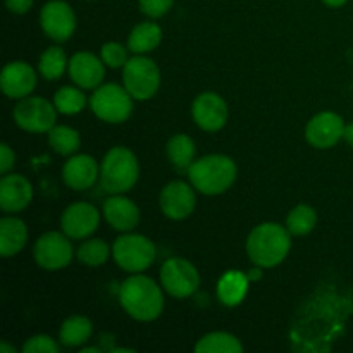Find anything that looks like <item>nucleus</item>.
I'll return each instance as SVG.
<instances>
[{
  "label": "nucleus",
  "instance_id": "f257e3e1",
  "mask_svg": "<svg viewBox=\"0 0 353 353\" xmlns=\"http://www.w3.org/2000/svg\"><path fill=\"white\" fill-rule=\"evenodd\" d=\"M119 302L133 319L143 323L155 321L164 309V295L159 285L138 272L121 285Z\"/></svg>",
  "mask_w": 353,
  "mask_h": 353
},
{
  "label": "nucleus",
  "instance_id": "f03ea898",
  "mask_svg": "<svg viewBox=\"0 0 353 353\" xmlns=\"http://www.w3.org/2000/svg\"><path fill=\"white\" fill-rule=\"evenodd\" d=\"M288 228L265 223L254 228L247 238V254L257 268L268 269L281 264L290 254L292 240Z\"/></svg>",
  "mask_w": 353,
  "mask_h": 353
},
{
  "label": "nucleus",
  "instance_id": "7ed1b4c3",
  "mask_svg": "<svg viewBox=\"0 0 353 353\" xmlns=\"http://www.w3.org/2000/svg\"><path fill=\"white\" fill-rule=\"evenodd\" d=\"M238 169L226 155H207L188 168V178L193 188L203 195H219L234 183Z\"/></svg>",
  "mask_w": 353,
  "mask_h": 353
},
{
  "label": "nucleus",
  "instance_id": "20e7f679",
  "mask_svg": "<svg viewBox=\"0 0 353 353\" xmlns=\"http://www.w3.org/2000/svg\"><path fill=\"white\" fill-rule=\"evenodd\" d=\"M140 165L133 152L126 147H114L105 154L100 168V186L110 195L126 193L137 185Z\"/></svg>",
  "mask_w": 353,
  "mask_h": 353
},
{
  "label": "nucleus",
  "instance_id": "39448f33",
  "mask_svg": "<svg viewBox=\"0 0 353 353\" xmlns=\"http://www.w3.org/2000/svg\"><path fill=\"white\" fill-rule=\"evenodd\" d=\"M93 114L103 123H124L133 112V97L123 86L116 83L99 86L90 99Z\"/></svg>",
  "mask_w": 353,
  "mask_h": 353
},
{
  "label": "nucleus",
  "instance_id": "423d86ee",
  "mask_svg": "<svg viewBox=\"0 0 353 353\" xmlns=\"http://www.w3.org/2000/svg\"><path fill=\"white\" fill-rule=\"evenodd\" d=\"M155 245L143 234H123L114 241L112 255L121 269L128 272H141L155 261Z\"/></svg>",
  "mask_w": 353,
  "mask_h": 353
},
{
  "label": "nucleus",
  "instance_id": "0eeeda50",
  "mask_svg": "<svg viewBox=\"0 0 353 353\" xmlns=\"http://www.w3.org/2000/svg\"><path fill=\"white\" fill-rule=\"evenodd\" d=\"M124 88L137 100H148L161 86V71L152 59L137 55L124 64Z\"/></svg>",
  "mask_w": 353,
  "mask_h": 353
},
{
  "label": "nucleus",
  "instance_id": "6e6552de",
  "mask_svg": "<svg viewBox=\"0 0 353 353\" xmlns=\"http://www.w3.org/2000/svg\"><path fill=\"white\" fill-rule=\"evenodd\" d=\"M14 121L28 133H48L57 121V107L41 97H24L14 107Z\"/></svg>",
  "mask_w": 353,
  "mask_h": 353
},
{
  "label": "nucleus",
  "instance_id": "1a4fd4ad",
  "mask_svg": "<svg viewBox=\"0 0 353 353\" xmlns=\"http://www.w3.org/2000/svg\"><path fill=\"white\" fill-rule=\"evenodd\" d=\"M161 283L165 292L174 299H188L199 288L200 276L192 262L174 257L162 265Z\"/></svg>",
  "mask_w": 353,
  "mask_h": 353
},
{
  "label": "nucleus",
  "instance_id": "9d476101",
  "mask_svg": "<svg viewBox=\"0 0 353 353\" xmlns=\"http://www.w3.org/2000/svg\"><path fill=\"white\" fill-rule=\"evenodd\" d=\"M34 261L40 268L47 271H59L72 261V245L69 243V236L65 233L50 231L40 236L33 248Z\"/></svg>",
  "mask_w": 353,
  "mask_h": 353
},
{
  "label": "nucleus",
  "instance_id": "9b49d317",
  "mask_svg": "<svg viewBox=\"0 0 353 353\" xmlns=\"http://www.w3.org/2000/svg\"><path fill=\"white\" fill-rule=\"evenodd\" d=\"M40 24L48 38L55 41H65L76 30L74 10L62 0H52L41 9Z\"/></svg>",
  "mask_w": 353,
  "mask_h": 353
},
{
  "label": "nucleus",
  "instance_id": "f8f14e48",
  "mask_svg": "<svg viewBox=\"0 0 353 353\" xmlns=\"http://www.w3.org/2000/svg\"><path fill=\"white\" fill-rule=\"evenodd\" d=\"M100 224V214L92 203L78 202L69 205L61 217L62 231L72 240H83L95 233Z\"/></svg>",
  "mask_w": 353,
  "mask_h": 353
},
{
  "label": "nucleus",
  "instance_id": "ddd939ff",
  "mask_svg": "<svg viewBox=\"0 0 353 353\" xmlns=\"http://www.w3.org/2000/svg\"><path fill=\"white\" fill-rule=\"evenodd\" d=\"M192 116L203 131H219L228 121V105L217 93H200L192 105Z\"/></svg>",
  "mask_w": 353,
  "mask_h": 353
},
{
  "label": "nucleus",
  "instance_id": "4468645a",
  "mask_svg": "<svg viewBox=\"0 0 353 353\" xmlns=\"http://www.w3.org/2000/svg\"><path fill=\"white\" fill-rule=\"evenodd\" d=\"M345 123L338 114L321 112L309 121L307 141L316 148H331L343 138Z\"/></svg>",
  "mask_w": 353,
  "mask_h": 353
},
{
  "label": "nucleus",
  "instance_id": "2eb2a0df",
  "mask_svg": "<svg viewBox=\"0 0 353 353\" xmlns=\"http://www.w3.org/2000/svg\"><path fill=\"white\" fill-rule=\"evenodd\" d=\"M161 209L164 216L172 221H183L195 210L196 199L195 192L190 185L183 181H172L162 190L161 193Z\"/></svg>",
  "mask_w": 353,
  "mask_h": 353
},
{
  "label": "nucleus",
  "instance_id": "dca6fc26",
  "mask_svg": "<svg viewBox=\"0 0 353 353\" xmlns=\"http://www.w3.org/2000/svg\"><path fill=\"white\" fill-rule=\"evenodd\" d=\"M0 86L9 99H24L37 86V74L26 62H10L0 74Z\"/></svg>",
  "mask_w": 353,
  "mask_h": 353
},
{
  "label": "nucleus",
  "instance_id": "f3484780",
  "mask_svg": "<svg viewBox=\"0 0 353 353\" xmlns=\"http://www.w3.org/2000/svg\"><path fill=\"white\" fill-rule=\"evenodd\" d=\"M33 199V186L21 174H3L0 181V207L3 212H19Z\"/></svg>",
  "mask_w": 353,
  "mask_h": 353
},
{
  "label": "nucleus",
  "instance_id": "a211bd4d",
  "mask_svg": "<svg viewBox=\"0 0 353 353\" xmlns=\"http://www.w3.org/2000/svg\"><path fill=\"white\" fill-rule=\"evenodd\" d=\"M69 76L81 88H97L105 76L103 61L92 52H78L69 61Z\"/></svg>",
  "mask_w": 353,
  "mask_h": 353
},
{
  "label": "nucleus",
  "instance_id": "6ab92c4d",
  "mask_svg": "<svg viewBox=\"0 0 353 353\" xmlns=\"http://www.w3.org/2000/svg\"><path fill=\"white\" fill-rule=\"evenodd\" d=\"M100 176L99 164L92 155H74L69 159L62 169V178L69 188L81 192V190L92 188L97 178Z\"/></svg>",
  "mask_w": 353,
  "mask_h": 353
},
{
  "label": "nucleus",
  "instance_id": "aec40b11",
  "mask_svg": "<svg viewBox=\"0 0 353 353\" xmlns=\"http://www.w3.org/2000/svg\"><path fill=\"white\" fill-rule=\"evenodd\" d=\"M103 216L107 223L117 231L134 230L140 223V209L123 195H114L103 202Z\"/></svg>",
  "mask_w": 353,
  "mask_h": 353
},
{
  "label": "nucleus",
  "instance_id": "412c9836",
  "mask_svg": "<svg viewBox=\"0 0 353 353\" xmlns=\"http://www.w3.org/2000/svg\"><path fill=\"white\" fill-rule=\"evenodd\" d=\"M28 241V228L17 217H2L0 221V254L12 257L19 254Z\"/></svg>",
  "mask_w": 353,
  "mask_h": 353
},
{
  "label": "nucleus",
  "instance_id": "4be33fe9",
  "mask_svg": "<svg viewBox=\"0 0 353 353\" xmlns=\"http://www.w3.org/2000/svg\"><path fill=\"white\" fill-rule=\"evenodd\" d=\"M250 279L240 271H228L217 283V296L226 307H236L247 296Z\"/></svg>",
  "mask_w": 353,
  "mask_h": 353
},
{
  "label": "nucleus",
  "instance_id": "5701e85b",
  "mask_svg": "<svg viewBox=\"0 0 353 353\" xmlns=\"http://www.w3.org/2000/svg\"><path fill=\"white\" fill-rule=\"evenodd\" d=\"M162 40V30L159 24L147 21L133 28L130 38H128V48L133 54L141 55L152 52Z\"/></svg>",
  "mask_w": 353,
  "mask_h": 353
},
{
  "label": "nucleus",
  "instance_id": "b1692460",
  "mask_svg": "<svg viewBox=\"0 0 353 353\" xmlns=\"http://www.w3.org/2000/svg\"><path fill=\"white\" fill-rule=\"evenodd\" d=\"M93 333V326L90 319L83 316H72L62 323L61 327V343L64 347H79L86 343Z\"/></svg>",
  "mask_w": 353,
  "mask_h": 353
},
{
  "label": "nucleus",
  "instance_id": "393cba45",
  "mask_svg": "<svg viewBox=\"0 0 353 353\" xmlns=\"http://www.w3.org/2000/svg\"><path fill=\"white\" fill-rule=\"evenodd\" d=\"M165 152H168L169 161L176 169H188L193 164V157H195V143L188 134L179 133L169 140Z\"/></svg>",
  "mask_w": 353,
  "mask_h": 353
},
{
  "label": "nucleus",
  "instance_id": "a878e982",
  "mask_svg": "<svg viewBox=\"0 0 353 353\" xmlns=\"http://www.w3.org/2000/svg\"><path fill=\"white\" fill-rule=\"evenodd\" d=\"M195 352L199 353H241L243 345L236 336L230 333H210L205 334L196 343Z\"/></svg>",
  "mask_w": 353,
  "mask_h": 353
},
{
  "label": "nucleus",
  "instance_id": "bb28decb",
  "mask_svg": "<svg viewBox=\"0 0 353 353\" xmlns=\"http://www.w3.org/2000/svg\"><path fill=\"white\" fill-rule=\"evenodd\" d=\"M317 224V214L316 210L310 205L305 203H300L296 205L292 212L286 217V228L292 234L295 236H303V234H309L310 231L316 228Z\"/></svg>",
  "mask_w": 353,
  "mask_h": 353
},
{
  "label": "nucleus",
  "instance_id": "cd10ccee",
  "mask_svg": "<svg viewBox=\"0 0 353 353\" xmlns=\"http://www.w3.org/2000/svg\"><path fill=\"white\" fill-rule=\"evenodd\" d=\"M48 143L52 150L61 155H71L79 148L81 138L76 130L69 126H54L48 131Z\"/></svg>",
  "mask_w": 353,
  "mask_h": 353
},
{
  "label": "nucleus",
  "instance_id": "c85d7f7f",
  "mask_svg": "<svg viewBox=\"0 0 353 353\" xmlns=\"http://www.w3.org/2000/svg\"><path fill=\"white\" fill-rule=\"evenodd\" d=\"M65 68H68V57H65V52L62 48L50 47L41 54L38 69H40L41 76L48 81L61 78Z\"/></svg>",
  "mask_w": 353,
  "mask_h": 353
},
{
  "label": "nucleus",
  "instance_id": "c756f323",
  "mask_svg": "<svg viewBox=\"0 0 353 353\" xmlns=\"http://www.w3.org/2000/svg\"><path fill=\"white\" fill-rule=\"evenodd\" d=\"M54 103L61 114H78L85 109L86 97L79 88H72V86H64L59 90L54 97Z\"/></svg>",
  "mask_w": 353,
  "mask_h": 353
},
{
  "label": "nucleus",
  "instance_id": "7c9ffc66",
  "mask_svg": "<svg viewBox=\"0 0 353 353\" xmlns=\"http://www.w3.org/2000/svg\"><path fill=\"white\" fill-rule=\"evenodd\" d=\"M109 245L103 240H88L78 248V261L81 264L90 265V268H97V265H102L103 262L109 259Z\"/></svg>",
  "mask_w": 353,
  "mask_h": 353
},
{
  "label": "nucleus",
  "instance_id": "2f4dec72",
  "mask_svg": "<svg viewBox=\"0 0 353 353\" xmlns=\"http://www.w3.org/2000/svg\"><path fill=\"white\" fill-rule=\"evenodd\" d=\"M100 57H102L103 64L109 65V68H124V64L128 62V54L126 48L121 43H116V41H109L102 47V52H100Z\"/></svg>",
  "mask_w": 353,
  "mask_h": 353
},
{
  "label": "nucleus",
  "instance_id": "473e14b6",
  "mask_svg": "<svg viewBox=\"0 0 353 353\" xmlns=\"http://www.w3.org/2000/svg\"><path fill=\"white\" fill-rule=\"evenodd\" d=\"M59 345L55 343L54 338L47 334H37L31 336L26 343L23 345V353H57Z\"/></svg>",
  "mask_w": 353,
  "mask_h": 353
},
{
  "label": "nucleus",
  "instance_id": "72a5a7b5",
  "mask_svg": "<svg viewBox=\"0 0 353 353\" xmlns=\"http://www.w3.org/2000/svg\"><path fill=\"white\" fill-rule=\"evenodd\" d=\"M138 3L145 16L155 19V17H162L164 14H168L174 0H138Z\"/></svg>",
  "mask_w": 353,
  "mask_h": 353
},
{
  "label": "nucleus",
  "instance_id": "f704fd0d",
  "mask_svg": "<svg viewBox=\"0 0 353 353\" xmlns=\"http://www.w3.org/2000/svg\"><path fill=\"white\" fill-rule=\"evenodd\" d=\"M14 162H16V154L12 152V148L7 143L0 145V172L2 174H9Z\"/></svg>",
  "mask_w": 353,
  "mask_h": 353
},
{
  "label": "nucleus",
  "instance_id": "c9c22d12",
  "mask_svg": "<svg viewBox=\"0 0 353 353\" xmlns=\"http://www.w3.org/2000/svg\"><path fill=\"white\" fill-rule=\"evenodd\" d=\"M34 0H6V6L14 14H26L33 7Z\"/></svg>",
  "mask_w": 353,
  "mask_h": 353
},
{
  "label": "nucleus",
  "instance_id": "e433bc0d",
  "mask_svg": "<svg viewBox=\"0 0 353 353\" xmlns=\"http://www.w3.org/2000/svg\"><path fill=\"white\" fill-rule=\"evenodd\" d=\"M343 138H345V140H347V143L350 145V147L353 148V123L347 124V126H345V133H343Z\"/></svg>",
  "mask_w": 353,
  "mask_h": 353
},
{
  "label": "nucleus",
  "instance_id": "4c0bfd02",
  "mask_svg": "<svg viewBox=\"0 0 353 353\" xmlns=\"http://www.w3.org/2000/svg\"><path fill=\"white\" fill-rule=\"evenodd\" d=\"M261 278H262V268L252 269V271L248 272V279H250V281H257V279Z\"/></svg>",
  "mask_w": 353,
  "mask_h": 353
},
{
  "label": "nucleus",
  "instance_id": "58836bf2",
  "mask_svg": "<svg viewBox=\"0 0 353 353\" xmlns=\"http://www.w3.org/2000/svg\"><path fill=\"white\" fill-rule=\"evenodd\" d=\"M327 7H341L348 2V0H323Z\"/></svg>",
  "mask_w": 353,
  "mask_h": 353
},
{
  "label": "nucleus",
  "instance_id": "ea45409f",
  "mask_svg": "<svg viewBox=\"0 0 353 353\" xmlns=\"http://www.w3.org/2000/svg\"><path fill=\"white\" fill-rule=\"evenodd\" d=\"M0 353H16V348L7 343H2L0 345Z\"/></svg>",
  "mask_w": 353,
  "mask_h": 353
},
{
  "label": "nucleus",
  "instance_id": "a19ab883",
  "mask_svg": "<svg viewBox=\"0 0 353 353\" xmlns=\"http://www.w3.org/2000/svg\"><path fill=\"white\" fill-rule=\"evenodd\" d=\"M100 350L97 347H88V348H81V353H99Z\"/></svg>",
  "mask_w": 353,
  "mask_h": 353
}]
</instances>
